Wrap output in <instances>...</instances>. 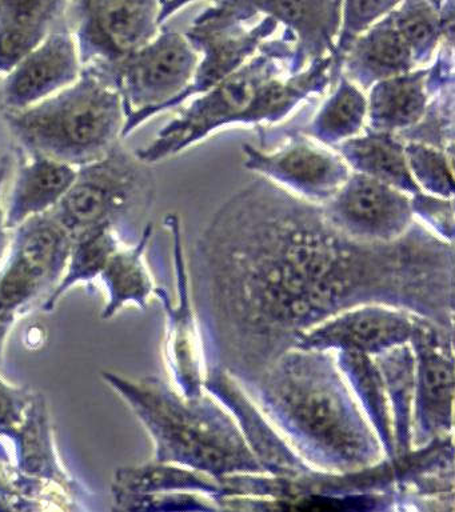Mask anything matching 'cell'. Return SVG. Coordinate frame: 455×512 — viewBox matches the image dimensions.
<instances>
[{"label": "cell", "instance_id": "1", "mask_svg": "<svg viewBox=\"0 0 455 512\" xmlns=\"http://www.w3.org/2000/svg\"><path fill=\"white\" fill-rule=\"evenodd\" d=\"M190 291L206 370L247 391L306 332L362 304L414 312L454 331V246L415 222L363 242L322 203L271 180L227 200L194 244Z\"/></svg>", "mask_w": 455, "mask_h": 512}, {"label": "cell", "instance_id": "2", "mask_svg": "<svg viewBox=\"0 0 455 512\" xmlns=\"http://www.w3.org/2000/svg\"><path fill=\"white\" fill-rule=\"evenodd\" d=\"M245 392L299 458L317 470L345 474L385 458L335 351L291 348Z\"/></svg>", "mask_w": 455, "mask_h": 512}, {"label": "cell", "instance_id": "3", "mask_svg": "<svg viewBox=\"0 0 455 512\" xmlns=\"http://www.w3.org/2000/svg\"><path fill=\"white\" fill-rule=\"evenodd\" d=\"M101 376L145 427L155 462L191 468L219 482L235 474H265L233 415L206 391L190 399L158 376Z\"/></svg>", "mask_w": 455, "mask_h": 512}, {"label": "cell", "instance_id": "4", "mask_svg": "<svg viewBox=\"0 0 455 512\" xmlns=\"http://www.w3.org/2000/svg\"><path fill=\"white\" fill-rule=\"evenodd\" d=\"M5 120L27 155L78 168L118 146L126 114L109 80L94 68H83L71 86L25 110L5 111Z\"/></svg>", "mask_w": 455, "mask_h": 512}, {"label": "cell", "instance_id": "5", "mask_svg": "<svg viewBox=\"0 0 455 512\" xmlns=\"http://www.w3.org/2000/svg\"><path fill=\"white\" fill-rule=\"evenodd\" d=\"M278 63L258 56L245 67L218 83L215 90L198 99L171 120L149 146L139 148L135 158L153 164L185 150L213 128L234 120L274 119L269 82L278 76Z\"/></svg>", "mask_w": 455, "mask_h": 512}, {"label": "cell", "instance_id": "6", "mask_svg": "<svg viewBox=\"0 0 455 512\" xmlns=\"http://www.w3.org/2000/svg\"><path fill=\"white\" fill-rule=\"evenodd\" d=\"M197 66L193 44L177 32H165L117 63L94 68L121 96L126 114L122 138L170 108L193 80Z\"/></svg>", "mask_w": 455, "mask_h": 512}, {"label": "cell", "instance_id": "7", "mask_svg": "<svg viewBox=\"0 0 455 512\" xmlns=\"http://www.w3.org/2000/svg\"><path fill=\"white\" fill-rule=\"evenodd\" d=\"M137 162L117 146L98 162L78 167L70 190L50 211L71 238L103 224L118 230L131 212L149 202V179Z\"/></svg>", "mask_w": 455, "mask_h": 512}, {"label": "cell", "instance_id": "8", "mask_svg": "<svg viewBox=\"0 0 455 512\" xmlns=\"http://www.w3.org/2000/svg\"><path fill=\"white\" fill-rule=\"evenodd\" d=\"M13 231L0 264V308L19 316L57 287L73 238L51 212L33 216Z\"/></svg>", "mask_w": 455, "mask_h": 512}, {"label": "cell", "instance_id": "9", "mask_svg": "<svg viewBox=\"0 0 455 512\" xmlns=\"http://www.w3.org/2000/svg\"><path fill=\"white\" fill-rule=\"evenodd\" d=\"M83 68H105L157 36L159 0H69Z\"/></svg>", "mask_w": 455, "mask_h": 512}, {"label": "cell", "instance_id": "10", "mask_svg": "<svg viewBox=\"0 0 455 512\" xmlns=\"http://www.w3.org/2000/svg\"><path fill=\"white\" fill-rule=\"evenodd\" d=\"M454 331L419 316L413 351V448L453 435Z\"/></svg>", "mask_w": 455, "mask_h": 512}, {"label": "cell", "instance_id": "11", "mask_svg": "<svg viewBox=\"0 0 455 512\" xmlns=\"http://www.w3.org/2000/svg\"><path fill=\"white\" fill-rule=\"evenodd\" d=\"M322 206L334 226L363 242H393L415 223L405 192L357 171Z\"/></svg>", "mask_w": 455, "mask_h": 512}, {"label": "cell", "instance_id": "12", "mask_svg": "<svg viewBox=\"0 0 455 512\" xmlns=\"http://www.w3.org/2000/svg\"><path fill=\"white\" fill-rule=\"evenodd\" d=\"M165 226L173 236L177 302L171 300L165 287L155 286L154 296H157L165 311V360L171 378L185 398L193 399L205 394V356L197 314L191 299L189 271L183 254L181 223L178 216H166Z\"/></svg>", "mask_w": 455, "mask_h": 512}, {"label": "cell", "instance_id": "13", "mask_svg": "<svg viewBox=\"0 0 455 512\" xmlns=\"http://www.w3.org/2000/svg\"><path fill=\"white\" fill-rule=\"evenodd\" d=\"M419 315L385 304H362L306 332L294 348L377 356L409 344Z\"/></svg>", "mask_w": 455, "mask_h": 512}, {"label": "cell", "instance_id": "14", "mask_svg": "<svg viewBox=\"0 0 455 512\" xmlns=\"http://www.w3.org/2000/svg\"><path fill=\"white\" fill-rule=\"evenodd\" d=\"M83 64L71 31H51L29 55L3 76L0 104L5 111L25 110L71 86Z\"/></svg>", "mask_w": 455, "mask_h": 512}, {"label": "cell", "instance_id": "15", "mask_svg": "<svg viewBox=\"0 0 455 512\" xmlns=\"http://www.w3.org/2000/svg\"><path fill=\"white\" fill-rule=\"evenodd\" d=\"M203 388L233 415L250 450L265 474L295 480L309 474V466L279 435L245 390L218 368L206 370Z\"/></svg>", "mask_w": 455, "mask_h": 512}, {"label": "cell", "instance_id": "16", "mask_svg": "<svg viewBox=\"0 0 455 512\" xmlns=\"http://www.w3.org/2000/svg\"><path fill=\"white\" fill-rule=\"evenodd\" d=\"M250 167L311 202L325 203L345 184L351 174L341 155L307 142L293 140L273 154H262L247 147Z\"/></svg>", "mask_w": 455, "mask_h": 512}, {"label": "cell", "instance_id": "17", "mask_svg": "<svg viewBox=\"0 0 455 512\" xmlns=\"http://www.w3.org/2000/svg\"><path fill=\"white\" fill-rule=\"evenodd\" d=\"M9 439L14 444L19 472L58 488L73 502L85 500V488L66 471L59 458L49 406L41 392H34L22 423Z\"/></svg>", "mask_w": 455, "mask_h": 512}, {"label": "cell", "instance_id": "18", "mask_svg": "<svg viewBox=\"0 0 455 512\" xmlns=\"http://www.w3.org/2000/svg\"><path fill=\"white\" fill-rule=\"evenodd\" d=\"M77 172L70 164L29 155L15 174L5 210L6 227L13 231L27 219L53 210L70 190Z\"/></svg>", "mask_w": 455, "mask_h": 512}, {"label": "cell", "instance_id": "19", "mask_svg": "<svg viewBox=\"0 0 455 512\" xmlns=\"http://www.w3.org/2000/svg\"><path fill=\"white\" fill-rule=\"evenodd\" d=\"M69 0H0V75L5 76L47 35Z\"/></svg>", "mask_w": 455, "mask_h": 512}, {"label": "cell", "instance_id": "20", "mask_svg": "<svg viewBox=\"0 0 455 512\" xmlns=\"http://www.w3.org/2000/svg\"><path fill=\"white\" fill-rule=\"evenodd\" d=\"M153 236V226L145 227L134 246L121 247L103 268L101 278L107 298L101 318H114L123 307L133 306L146 310L154 295V280L146 263V250Z\"/></svg>", "mask_w": 455, "mask_h": 512}, {"label": "cell", "instance_id": "21", "mask_svg": "<svg viewBox=\"0 0 455 512\" xmlns=\"http://www.w3.org/2000/svg\"><path fill=\"white\" fill-rule=\"evenodd\" d=\"M429 74L430 70L406 72L374 84L367 100L373 131L411 128L425 115Z\"/></svg>", "mask_w": 455, "mask_h": 512}, {"label": "cell", "instance_id": "22", "mask_svg": "<svg viewBox=\"0 0 455 512\" xmlns=\"http://www.w3.org/2000/svg\"><path fill=\"white\" fill-rule=\"evenodd\" d=\"M345 66L351 80L370 87L373 83L410 72L415 60L397 26L386 24L375 28L351 47Z\"/></svg>", "mask_w": 455, "mask_h": 512}, {"label": "cell", "instance_id": "23", "mask_svg": "<svg viewBox=\"0 0 455 512\" xmlns=\"http://www.w3.org/2000/svg\"><path fill=\"white\" fill-rule=\"evenodd\" d=\"M339 148L342 158L355 171L381 180L405 194L422 192L407 166L405 148L391 132L373 131L362 138H349L343 140Z\"/></svg>", "mask_w": 455, "mask_h": 512}, {"label": "cell", "instance_id": "24", "mask_svg": "<svg viewBox=\"0 0 455 512\" xmlns=\"http://www.w3.org/2000/svg\"><path fill=\"white\" fill-rule=\"evenodd\" d=\"M383 384L393 423L394 456L413 450V396L415 362L410 344L373 356Z\"/></svg>", "mask_w": 455, "mask_h": 512}, {"label": "cell", "instance_id": "25", "mask_svg": "<svg viewBox=\"0 0 455 512\" xmlns=\"http://www.w3.org/2000/svg\"><path fill=\"white\" fill-rule=\"evenodd\" d=\"M335 355L338 367L377 434L386 458H394L393 423L385 384L373 356L350 351H335Z\"/></svg>", "mask_w": 455, "mask_h": 512}, {"label": "cell", "instance_id": "26", "mask_svg": "<svg viewBox=\"0 0 455 512\" xmlns=\"http://www.w3.org/2000/svg\"><path fill=\"white\" fill-rule=\"evenodd\" d=\"M113 490L130 494H158V492H194L215 503L221 498L222 483L203 472L177 464L155 462L139 466L119 467L114 474ZM218 506V504H217Z\"/></svg>", "mask_w": 455, "mask_h": 512}, {"label": "cell", "instance_id": "27", "mask_svg": "<svg viewBox=\"0 0 455 512\" xmlns=\"http://www.w3.org/2000/svg\"><path fill=\"white\" fill-rule=\"evenodd\" d=\"M122 247L119 231L111 224H103L82 232L73 238L65 274L57 287L43 300L41 310L53 312L59 300L77 284L91 286L101 276L103 268L114 252Z\"/></svg>", "mask_w": 455, "mask_h": 512}, {"label": "cell", "instance_id": "28", "mask_svg": "<svg viewBox=\"0 0 455 512\" xmlns=\"http://www.w3.org/2000/svg\"><path fill=\"white\" fill-rule=\"evenodd\" d=\"M367 114V99L354 83L343 78L337 92L319 111L307 134L326 143H339L361 130Z\"/></svg>", "mask_w": 455, "mask_h": 512}, {"label": "cell", "instance_id": "29", "mask_svg": "<svg viewBox=\"0 0 455 512\" xmlns=\"http://www.w3.org/2000/svg\"><path fill=\"white\" fill-rule=\"evenodd\" d=\"M407 166L415 182L431 194L443 199L453 196V178L445 152L439 148L411 143L405 148Z\"/></svg>", "mask_w": 455, "mask_h": 512}, {"label": "cell", "instance_id": "30", "mask_svg": "<svg viewBox=\"0 0 455 512\" xmlns=\"http://www.w3.org/2000/svg\"><path fill=\"white\" fill-rule=\"evenodd\" d=\"M115 511H210L219 510L217 503L194 492H158V494H130L113 490Z\"/></svg>", "mask_w": 455, "mask_h": 512}, {"label": "cell", "instance_id": "31", "mask_svg": "<svg viewBox=\"0 0 455 512\" xmlns=\"http://www.w3.org/2000/svg\"><path fill=\"white\" fill-rule=\"evenodd\" d=\"M395 26L409 44L415 63L426 62L437 40V26L429 12L422 8L403 12Z\"/></svg>", "mask_w": 455, "mask_h": 512}, {"label": "cell", "instance_id": "32", "mask_svg": "<svg viewBox=\"0 0 455 512\" xmlns=\"http://www.w3.org/2000/svg\"><path fill=\"white\" fill-rule=\"evenodd\" d=\"M414 215L429 224L435 234L441 236L447 242L453 243L454 218L453 202L446 199L434 198V196L423 195V192L415 194L411 198Z\"/></svg>", "mask_w": 455, "mask_h": 512}, {"label": "cell", "instance_id": "33", "mask_svg": "<svg viewBox=\"0 0 455 512\" xmlns=\"http://www.w3.org/2000/svg\"><path fill=\"white\" fill-rule=\"evenodd\" d=\"M33 396L31 388L13 386L0 376V438L9 439L22 423Z\"/></svg>", "mask_w": 455, "mask_h": 512}, {"label": "cell", "instance_id": "34", "mask_svg": "<svg viewBox=\"0 0 455 512\" xmlns=\"http://www.w3.org/2000/svg\"><path fill=\"white\" fill-rule=\"evenodd\" d=\"M393 0H349V18L351 28L359 27L377 18L381 12L390 6Z\"/></svg>", "mask_w": 455, "mask_h": 512}, {"label": "cell", "instance_id": "35", "mask_svg": "<svg viewBox=\"0 0 455 512\" xmlns=\"http://www.w3.org/2000/svg\"><path fill=\"white\" fill-rule=\"evenodd\" d=\"M275 14L291 24H303L313 10V0H271Z\"/></svg>", "mask_w": 455, "mask_h": 512}, {"label": "cell", "instance_id": "36", "mask_svg": "<svg viewBox=\"0 0 455 512\" xmlns=\"http://www.w3.org/2000/svg\"><path fill=\"white\" fill-rule=\"evenodd\" d=\"M11 164H13V160H11L10 155H0V196H2L3 184H5L7 176H9ZM9 231V228L6 227L5 210H3L2 203H0V264H2L7 250H9L11 242Z\"/></svg>", "mask_w": 455, "mask_h": 512}, {"label": "cell", "instance_id": "37", "mask_svg": "<svg viewBox=\"0 0 455 512\" xmlns=\"http://www.w3.org/2000/svg\"><path fill=\"white\" fill-rule=\"evenodd\" d=\"M17 318L18 314H15V312L0 308V364H2L3 348H5L7 336L10 335L15 323H17Z\"/></svg>", "mask_w": 455, "mask_h": 512}, {"label": "cell", "instance_id": "38", "mask_svg": "<svg viewBox=\"0 0 455 512\" xmlns=\"http://www.w3.org/2000/svg\"><path fill=\"white\" fill-rule=\"evenodd\" d=\"M0 462L11 463L10 452L7 451L5 443H3L2 440H0Z\"/></svg>", "mask_w": 455, "mask_h": 512}]
</instances>
